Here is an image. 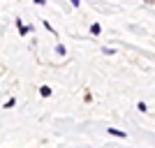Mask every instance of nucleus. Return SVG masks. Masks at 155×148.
Wrapping results in <instances>:
<instances>
[{
    "label": "nucleus",
    "instance_id": "obj_2",
    "mask_svg": "<svg viewBox=\"0 0 155 148\" xmlns=\"http://www.w3.org/2000/svg\"><path fill=\"white\" fill-rule=\"evenodd\" d=\"M39 95H42V97H49V95H51V88H49V86H42V88H39Z\"/></svg>",
    "mask_w": 155,
    "mask_h": 148
},
{
    "label": "nucleus",
    "instance_id": "obj_1",
    "mask_svg": "<svg viewBox=\"0 0 155 148\" xmlns=\"http://www.w3.org/2000/svg\"><path fill=\"white\" fill-rule=\"evenodd\" d=\"M107 132H109V134H111V136H120V139H125V132H123V130H116V127H109V130H107Z\"/></svg>",
    "mask_w": 155,
    "mask_h": 148
},
{
    "label": "nucleus",
    "instance_id": "obj_3",
    "mask_svg": "<svg viewBox=\"0 0 155 148\" xmlns=\"http://www.w3.org/2000/svg\"><path fill=\"white\" fill-rule=\"evenodd\" d=\"M100 30H102V28H100V23H93V26H91V32H93V35H100Z\"/></svg>",
    "mask_w": 155,
    "mask_h": 148
}]
</instances>
